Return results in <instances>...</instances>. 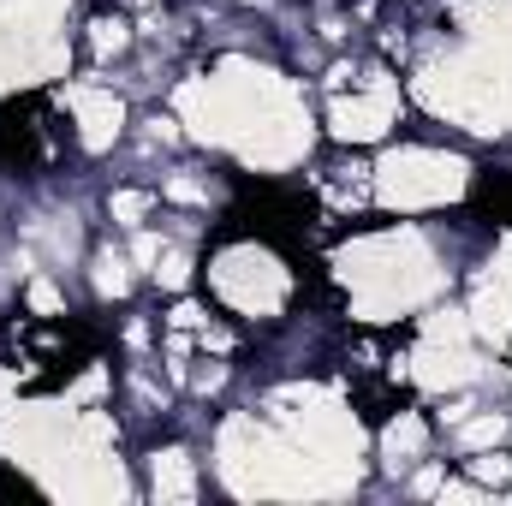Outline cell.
Returning <instances> with one entry per match:
<instances>
[{
  "label": "cell",
  "mask_w": 512,
  "mask_h": 506,
  "mask_svg": "<svg viewBox=\"0 0 512 506\" xmlns=\"http://www.w3.org/2000/svg\"><path fill=\"white\" fill-rule=\"evenodd\" d=\"M167 108L179 114V126L191 137V149L233 161L239 173H292L310 161L316 149V108L310 90L256 60L245 48L215 54L203 72L173 78Z\"/></svg>",
  "instance_id": "cell-1"
},
{
  "label": "cell",
  "mask_w": 512,
  "mask_h": 506,
  "mask_svg": "<svg viewBox=\"0 0 512 506\" xmlns=\"http://www.w3.org/2000/svg\"><path fill=\"white\" fill-rule=\"evenodd\" d=\"M471 256L447 239L441 221L393 215L382 227H358L328 251V280L358 328H405L429 304H441L465 280Z\"/></svg>",
  "instance_id": "cell-2"
},
{
  "label": "cell",
  "mask_w": 512,
  "mask_h": 506,
  "mask_svg": "<svg viewBox=\"0 0 512 506\" xmlns=\"http://www.w3.org/2000/svg\"><path fill=\"white\" fill-rule=\"evenodd\" d=\"M197 280H203V298L221 316H233L239 328H286L298 310V292H304L286 251L268 239H251V233L209 245Z\"/></svg>",
  "instance_id": "cell-3"
},
{
  "label": "cell",
  "mask_w": 512,
  "mask_h": 506,
  "mask_svg": "<svg viewBox=\"0 0 512 506\" xmlns=\"http://www.w3.org/2000/svg\"><path fill=\"white\" fill-rule=\"evenodd\" d=\"M376 215H447L477 191V167L465 149L435 137H387L370 155Z\"/></svg>",
  "instance_id": "cell-4"
},
{
  "label": "cell",
  "mask_w": 512,
  "mask_h": 506,
  "mask_svg": "<svg viewBox=\"0 0 512 506\" xmlns=\"http://www.w3.org/2000/svg\"><path fill=\"white\" fill-rule=\"evenodd\" d=\"M405 114H411L405 78L393 72V60L376 54V60L358 66V78L340 96H322V114L316 120H322L334 149H382L387 137H399Z\"/></svg>",
  "instance_id": "cell-5"
},
{
  "label": "cell",
  "mask_w": 512,
  "mask_h": 506,
  "mask_svg": "<svg viewBox=\"0 0 512 506\" xmlns=\"http://www.w3.org/2000/svg\"><path fill=\"white\" fill-rule=\"evenodd\" d=\"M54 108H60L66 137H72V149H78L84 161H102V155L126 149L131 120H137L131 96L114 78H102V72H66V78L54 84Z\"/></svg>",
  "instance_id": "cell-6"
},
{
  "label": "cell",
  "mask_w": 512,
  "mask_h": 506,
  "mask_svg": "<svg viewBox=\"0 0 512 506\" xmlns=\"http://www.w3.org/2000/svg\"><path fill=\"white\" fill-rule=\"evenodd\" d=\"M459 310H465V322L477 328V340L495 358L512 346V233H495V245L465 268Z\"/></svg>",
  "instance_id": "cell-7"
},
{
  "label": "cell",
  "mask_w": 512,
  "mask_h": 506,
  "mask_svg": "<svg viewBox=\"0 0 512 506\" xmlns=\"http://www.w3.org/2000/svg\"><path fill=\"white\" fill-rule=\"evenodd\" d=\"M203 489H209V471H203L191 441L167 435V441H149L137 453V495L143 501H203Z\"/></svg>",
  "instance_id": "cell-8"
},
{
  "label": "cell",
  "mask_w": 512,
  "mask_h": 506,
  "mask_svg": "<svg viewBox=\"0 0 512 506\" xmlns=\"http://www.w3.org/2000/svg\"><path fill=\"white\" fill-rule=\"evenodd\" d=\"M137 18H131L126 6H102V12H90L84 24H78V36H72V48H78V60L90 66V72H114L120 60L137 54Z\"/></svg>",
  "instance_id": "cell-9"
},
{
  "label": "cell",
  "mask_w": 512,
  "mask_h": 506,
  "mask_svg": "<svg viewBox=\"0 0 512 506\" xmlns=\"http://www.w3.org/2000/svg\"><path fill=\"white\" fill-rule=\"evenodd\" d=\"M137 280H143V268L131 262L126 245H90L84 251V286H90V298L96 304H126L131 292H137Z\"/></svg>",
  "instance_id": "cell-10"
},
{
  "label": "cell",
  "mask_w": 512,
  "mask_h": 506,
  "mask_svg": "<svg viewBox=\"0 0 512 506\" xmlns=\"http://www.w3.org/2000/svg\"><path fill=\"white\" fill-rule=\"evenodd\" d=\"M441 447L453 453V459H465V453H489V447H512V411L507 405H471L453 429H441Z\"/></svg>",
  "instance_id": "cell-11"
},
{
  "label": "cell",
  "mask_w": 512,
  "mask_h": 506,
  "mask_svg": "<svg viewBox=\"0 0 512 506\" xmlns=\"http://www.w3.org/2000/svg\"><path fill=\"white\" fill-rule=\"evenodd\" d=\"M102 215H108L114 233H137V227L161 221V191H155L149 179H120V185H108Z\"/></svg>",
  "instance_id": "cell-12"
}]
</instances>
